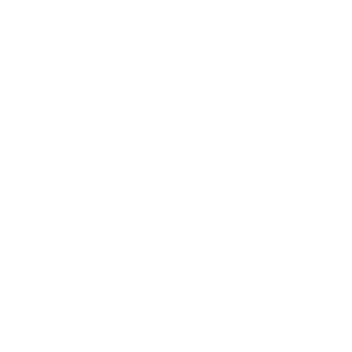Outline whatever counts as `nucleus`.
Wrapping results in <instances>:
<instances>
[]
</instances>
